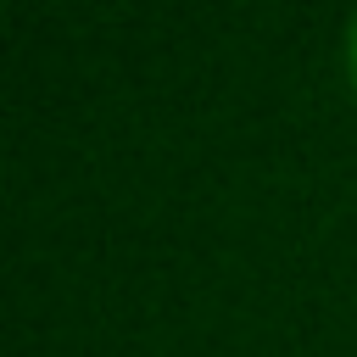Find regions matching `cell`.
<instances>
[{"instance_id":"6da1fadb","label":"cell","mask_w":357,"mask_h":357,"mask_svg":"<svg viewBox=\"0 0 357 357\" xmlns=\"http://www.w3.org/2000/svg\"><path fill=\"white\" fill-rule=\"evenodd\" d=\"M351 73H357V22H351Z\"/></svg>"}]
</instances>
